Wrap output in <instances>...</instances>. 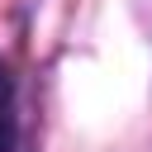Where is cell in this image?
Returning <instances> with one entry per match:
<instances>
[{"mask_svg": "<svg viewBox=\"0 0 152 152\" xmlns=\"http://www.w3.org/2000/svg\"><path fill=\"white\" fill-rule=\"evenodd\" d=\"M14 142V119H10V71L0 66V152H10Z\"/></svg>", "mask_w": 152, "mask_h": 152, "instance_id": "6da1fadb", "label": "cell"}]
</instances>
